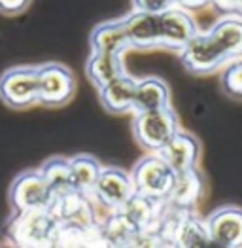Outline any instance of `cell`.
Listing matches in <instances>:
<instances>
[{"label":"cell","instance_id":"16","mask_svg":"<svg viewBox=\"0 0 242 248\" xmlns=\"http://www.w3.org/2000/svg\"><path fill=\"white\" fill-rule=\"evenodd\" d=\"M159 205H165V203L153 201V199L144 197L140 193H133L131 199L120 208V212L136 233H142V231H148L157 224V220L161 216Z\"/></svg>","mask_w":242,"mask_h":248},{"label":"cell","instance_id":"23","mask_svg":"<svg viewBox=\"0 0 242 248\" xmlns=\"http://www.w3.org/2000/svg\"><path fill=\"white\" fill-rule=\"evenodd\" d=\"M133 10L138 12H150V14H163L165 10L178 6V0H131Z\"/></svg>","mask_w":242,"mask_h":248},{"label":"cell","instance_id":"22","mask_svg":"<svg viewBox=\"0 0 242 248\" xmlns=\"http://www.w3.org/2000/svg\"><path fill=\"white\" fill-rule=\"evenodd\" d=\"M220 85L227 97L242 101V57L223 66L220 74Z\"/></svg>","mask_w":242,"mask_h":248},{"label":"cell","instance_id":"21","mask_svg":"<svg viewBox=\"0 0 242 248\" xmlns=\"http://www.w3.org/2000/svg\"><path fill=\"white\" fill-rule=\"evenodd\" d=\"M183 222L180 224L178 229V237L182 239L180 245L185 247H204V245H210V237H208V231L204 226V220H197L191 210H185L183 214Z\"/></svg>","mask_w":242,"mask_h":248},{"label":"cell","instance_id":"6","mask_svg":"<svg viewBox=\"0 0 242 248\" xmlns=\"http://www.w3.org/2000/svg\"><path fill=\"white\" fill-rule=\"evenodd\" d=\"M0 101L12 110L38 104V66L21 64L0 74Z\"/></svg>","mask_w":242,"mask_h":248},{"label":"cell","instance_id":"15","mask_svg":"<svg viewBox=\"0 0 242 248\" xmlns=\"http://www.w3.org/2000/svg\"><path fill=\"white\" fill-rule=\"evenodd\" d=\"M89 47L91 51L108 55H123L127 49H131L123 29V21L112 19L95 25L89 34Z\"/></svg>","mask_w":242,"mask_h":248},{"label":"cell","instance_id":"7","mask_svg":"<svg viewBox=\"0 0 242 248\" xmlns=\"http://www.w3.org/2000/svg\"><path fill=\"white\" fill-rule=\"evenodd\" d=\"M76 76L62 62L38 64V104L60 108L74 99Z\"/></svg>","mask_w":242,"mask_h":248},{"label":"cell","instance_id":"9","mask_svg":"<svg viewBox=\"0 0 242 248\" xmlns=\"http://www.w3.org/2000/svg\"><path fill=\"white\" fill-rule=\"evenodd\" d=\"M159 25H161L159 47L174 53H180L189 44V40L199 32L195 17L183 6H172L159 14Z\"/></svg>","mask_w":242,"mask_h":248},{"label":"cell","instance_id":"13","mask_svg":"<svg viewBox=\"0 0 242 248\" xmlns=\"http://www.w3.org/2000/svg\"><path fill=\"white\" fill-rule=\"evenodd\" d=\"M204 174L199 170V167L180 170L174 176V184L170 187L165 205L174 210H193L204 195Z\"/></svg>","mask_w":242,"mask_h":248},{"label":"cell","instance_id":"18","mask_svg":"<svg viewBox=\"0 0 242 248\" xmlns=\"http://www.w3.org/2000/svg\"><path fill=\"white\" fill-rule=\"evenodd\" d=\"M83 70H85V78L97 89L110 80H114L116 76L127 72L123 55H108V53H97V51L89 53Z\"/></svg>","mask_w":242,"mask_h":248},{"label":"cell","instance_id":"8","mask_svg":"<svg viewBox=\"0 0 242 248\" xmlns=\"http://www.w3.org/2000/svg\"><path fill=\"white\" fill-rule=\"evenodd\" d=\"M133 193H135V187L131 180V172H127L121 167L108 165L101 169L97 184L89 197H93L95 203L106 210L116 212L131 199Z\"/></svg>","mask_w":242,"mask_h":248},{"label":"cell","instance_id":"4","mask_svg":"<svg viewBox=\"0 0 242 248\" xmlns=\"http://www.w3.org/2000/svg\"><path fill=\"white\" fill-rule=\"evenodd\" d=\"M174 176L176 170L163 159L161 154H151V152H148V155L138 159L131 169L135 193H140L144 197H150L159 203L166 201L170 187L174 184Z\"/></svg>","mask_w":242,"mask_h":248},{"label":"cell","instance_id":"19","mask_svg":"<svg viewBox=\"0 0 242 248\" xmlns=\"http://www.w3.org/2000/svg\"><path fill=\"white\" fill-rule=\"evenodd\" d=\"M68 165H70L74 191L89 197L95 184H97L99 174H101V161L91 154H76V155L68 157Z\"/></svg>","mask_w":242,"mask_h":248},{"label":"cell","instance_id":"17","mask_svg":"<svg viewBox=\"0 0 242 248\" xmlns=\"http://www.w3.org/2000/svg\"><path fill=\"white\" fill-rule=\"evenodd\" d=\"M170 106V87L159 76H144L136 80L135 91V110H157Z\"/></svg>","mask_w":242,"mask_h":248},{"label":"cell","instance_id":"20","mask_svg":"<svg viewBox=\"0 0 242 248\" xmlns=\"http://www.w3.org/2000/svg\"><path fill=\"white\" fill-rule=\"evenodd\" d=\"M38 169H40L42 176L45 178V182L49 184L51 191H53L55 195H62V193L74 191L68 157H62V155L47 157Z\"/></svg>","mask_w":242,"mask_h":248},{"label":"cell","instance_id":"1","mask_svg":"<svg viewBox=\"0 0 242 248\" xmlns=\"http://www.w3.org/2000/svg\"><path fill=\"white\" fill-rule=\"evenodd\" d=\"M182 66L197 76L214 74L227 62L242 57V16L229 14L208 31H199L178 53Z\"/></svg>","mask_w":242,"mask_h":248},{"label":"cell","instance_id":"25","mask_svg":"<svg viewBox=\"0 0 242 248\" xmlns=\"http://www.w3.org/2000/svg\"><path fill=\"white\" fill-rule=\"evenodd\" d=\"M208 2H212V0H178V6H183L187 10H199L202 6H206Z\"/></svg>","mask_w":242,"mask_h":248},{"label":"cell","instance_id":"26","mask_svg":"<svg viewBox=\"0 0 242 248\" xmlns=\"http://www.w3.org/2000/svg\"><path fill=\"white\" fill-rule=\"evenodd\" d=\"M214 2H218L220 8H223V10H235L241 0H214Z\"/></svg>","mask_w":242,"mask_h":248},{"label":"cell","instance_id":"10","mask_svg":"<svg viewBox=\"0 0 242 248\" xmlns=\"http://www.w3.org/2000/svg\"><path fill=\"white\" fill-rule=\"evenodd\" d=\"M210 245L220 248H242V207L225 205L204 218Z\"/></svg>","mask_w":242,"mask_h":248},{"label":"cell","instance_id":"2","mask_svg":"<svg viewBox=\"0 0 242 248\" xmlns=\"http://www.w3.org/2000/svg\"><path fill=\"white\" fill-rule=\"evenodd\" d=\"M178 129H180V124L172 104L157 110L133 112L131 131L136 144L146 152L159 154Z\"/></svg>","mask_w":242,"mask_h":248},{"label":"cell","instance_id":"12","mask_svg":"<svg viewBox=\"0 0 242 248\" xmlns=\"http://www.w3.org/2000/svg\"><path fill=\"white\" fill-rule=\"evenodd\" d=\"M136 80L133 74L123 72L114 80L99 87V103L101 106L114 116L133 114L135 110V91H136Z\"/></svg>","mask_w":242,"mask_h":248},{"label":"cell","instance_id":"3","mask_svg":"<svg viewBox=\"0 0 242 248\" xmlns=\"http://www.w3.org/2000/svg\"><path fill=\"white\" fill-rule=\"evenodd\" d=\"M60 222L51 208L14 212L12 222L8 224V237L21 247H44L55 245Z\"/></svg>","mask_w":242,"mask_h":248},{"label":"cell","instance_id":"11","mask_svg":"<svg viewBox=\"0 0 242 248\" xmlns=\"http://www.w3.org/2000/svg\"><path fill=\"white\" fill-rule=\"evenodd\" d=\"M121 21H123V29H125L131 49H155V47H159V40H161L159 14L133 10L131 14L121 17Z\"/></svg>","mask_w":242,"mask_h":248},{"label":"cell","instance_id":"5","mask_svg":"<svg viewBox=\"0 0 242 248\" xmlns=\"http://www.w3.org/2000/svg\"><path fill=\"white\" fill-rule=\"evenodd\" d=\"M55 193L42 176L40 169L19 172L8 189V203L14 212H30L51 208Z\"/></svg>","mask_w":242,"mask_h":248},{"label":"cell","instance_id":"24","mask_svg":"<svg viewBox=\"0 0 242 248\" xmlns=\"http://www.w3.org/2000/svg\"><path fill=\"white\" fill-rule=\"evenodd\" d=\"M30 4H32V0H0V14L14 17V16L27 12L30 8Z\"/></svg>","mask_w":242,"mask_h":248},{"label":"cell","instance_id":"14","mask_svg":"<svg viewBox=\"0 0 242 248\" xmlns=\"http://www.w3.org/2000/svg\"><path fill=\"white\" fill-rule=\"evenodd\" d=\"M201 152V140L193 133L178 129L159 154L176 172H180V170L191 169V167H199Z\"/></svg>","mask_w":242,"mask_h":248}]
</instances>
